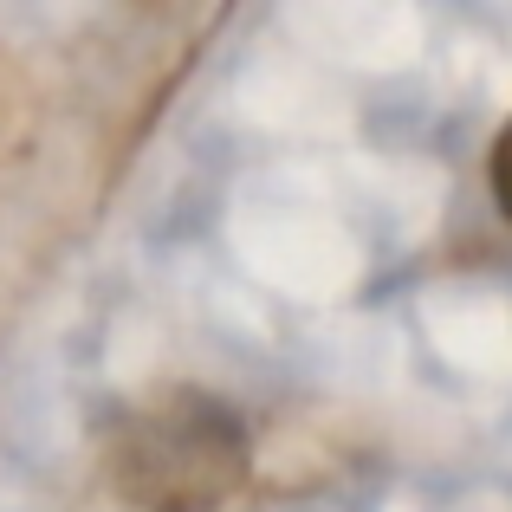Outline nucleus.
<instances>
[{
	"label": "nucleus",
	"mask_w": 512,
	"mask_h": 512,
	"mask_svg": "<svg viewBox=\"0 0 512 512\" xmlns=\"http://www.w3.org/2000/svg\"><path fill=\"white\" fill-rule=\"evenodd\" d=\"M104 474L130 512H227L253 474V441L221 396L169 383L104 422Z\"/></svg>",
	"instance_id": "f257e3e1"
},
{
	"label": "nucleus",
	"mask_w": 512,
	"mask_h": 512,
	"mask_svg": "<svg viewBox=\"0 0 512 512\" xmlns=\"http://www.w3.org/2000/svg\"><path fill=\"white\" fill-rule=\"evenodd\" d=\"M487 182H493V208L512 221V124L493 137V156H487Z\"/></svg>",
	"instance_id": "f03ea898"
}]
</instances>
